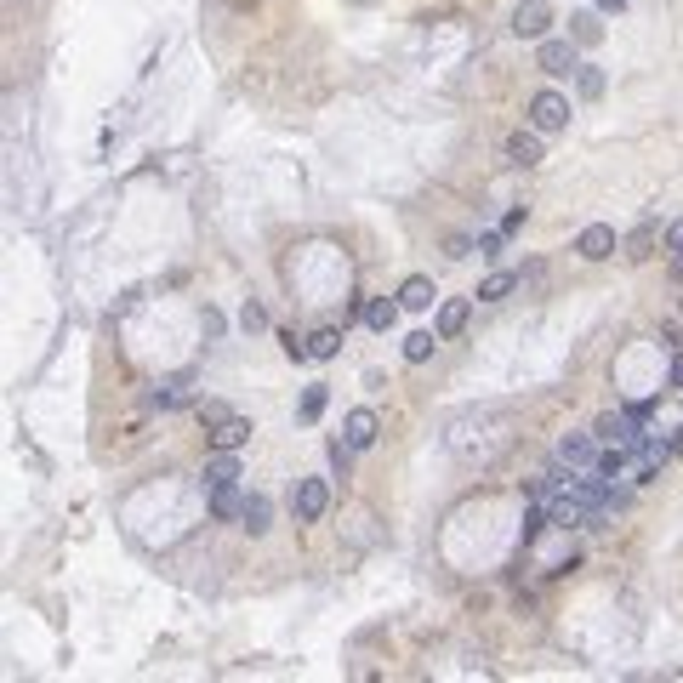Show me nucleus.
<instances>
[{
	"mask_svg": "<svg viewBox=\"0 0 683 683\" xmlns=\"http://www.w3.org/2000/svg\"><path fill=\"white\" fill-rule=\"evenodd\" d=\"M530 125H535V132H564V125H569V97L564 92H535L530 97Z\"/></svg>",
	"mask_w": 683,
	"mask_h": 683,
	"instance_id": "f257e3e1",
	"label": "nucleus"
},
{
	"mask_svg": "<svg viewBox=\"0 0 683 683\" xmlns=\"http://www.w3.org/2000/svg\"><path fill=\"white\" fill-rule=\"evenodd\" d=\"M325 507H331V484H325V478H296V490H291V513L302 518V524L325 518Z\"/></svg>",
	"mask_w": 683,
	"mask_h": 683,
	"instance_id": "f03ea898",
	"label": "nucleus"
},
{
	"mask_svg": "<svg viewBox=\"0 0 683 683\" xmlns=\"http://www.w3.org/2000/svg\"><path fill=\"white\" fill-rule=\"evenodd\" d=\"M547 29H552V12L542 6V0H518V12H513L518 41H547Z\"/></svg>",
	"mask_w": 683,
	"mask_h": 683,
	"instance_id": "7ed1b4c3",
	"label": "nucleus"
},
{
	"mask_svg": "<svg viewBox=\"0 0 683 683\" xmlns=\"http://www.w3.org/2000/svg\"><path fill=\"white\" fill-rule=\"evenodd\" d=\"M559 461L575 467V473H587V467L598 461V433H564L559 439Z\"/></svg>",
	"mask_w": 683,
	"mask_h": 683,
	"instance_id": "20e7f679",
	"label": "nucleus"
},
{
	"mask_svg": "<svg viewBox=\"0 0 683 683\" xmlns=\"http://www.w3.org/2000/svg\"><path fill=\"white\" fill-rule=\"evenodd\" d=\"M575 250H581L587 262L615 257V228H609V223H587V228H581V240H575Z\"/></svg>",
	"mask_w": 683,
	"mask_h": 683,
	"instance_id": "39448f33",
	"label": "nucleus"
},
{
	"mask_svg": "<svg viewBox=\"0 0 683 683\" xmlns=\"http://www.w3.org/2000/svg\"><path fill=\"white\" fill-rule=\"evenodd\" d=\"M376 433H382V422H376V410H348V422H342V439L353 444V451H370Z\"/></svg>",
	"mask_w": 683,
	"mask_h": 683,
	"instance_id": "423d86ee",
	"label": "nucleus"
},
{
	"mask_svg": "<svg viewBox=\"0 0 683 683\" xmlns=\"http://www.w3.org/2000/svg\"><path fill=\"white\" fill-rule=\"evenodd\" d=\"M507 166H542V132H513L507 137Z\"/></svg>",
	"mask_w": 683,
	"mask_h": 683,
	"instance_id": "0eeeda50",
	"label": "nucleus"
},
{
	"mask_svg": "<svg viewBox=\"0 0 683 683\" xmlns=\"http://www.w3.org/2000/svg\"><path fill=\"white\" fill-rule=\"evenodd\" d=\"M433 279H427V274H410L405 285H399V308H410V314H422V308H433Z\"/></svg>",
	"mask_w": 683,
	"mask_h": 683,
	"instance_id": "6e6552de",
	"label": "nucleus"
},
{
	"mask_svg": "<svg viewBox=\"0 0 683 683\" xmlns=\"http://www.w3.org/2000/svg\"><path fill=\"white\" fill-rule=\"evenodd\" d=\"M245 439H250V422L245 416H228V422L211 427V451H240Z\"/></svg>",
	"mask_w": 683,
	"mask_h": 683,
	"instance_id": "1a4fd4ad",
	"label": "nucleus"
},
{
	"mask_svg": "<svg viewBox=\"0 0 683 683\" xmlns=\"http://www.w3.org/2000/svg\"><path fill=\"white\" fill-rule=\"evenodd\" d=\"M217 484H240V456L233 451H217L205 461V490H217Z\"/></svg>",
	"mask_w": 683,
	"mask_h": 683,
	"instance_id": "9d476101",
	"label": "nucleus"
},
{
	"mask_svg": "<svg viewBox=\"0 0 683 683\" xmlns=\"http://www.w3.org/2000/svg\"><path fill=\"white\" fill-rule=\"evenodd\" d=\"M467 314H473V302H467V296H451V302H444V308H439V336H461L467 331Z\"/></svg>",
	"mask_w": 683,
	"mask_h": 683,
	"instance_id": "9b49d317",
	"label": "nucleus"
},
{
	"mask_svg": "<svg viewBox=\"0 0 683 683\" xmlns=\"http://www.w3.org/2000/svg\"><path fill=\"white\" fill-rule=\"evenodd\" d=\"M399 296H376V302H365V325L370 331H393V325H399Z\"/></svg>",
	"mask_w": 683,
	"mask_h": 683,
	"instance_id": "f8f14e48",
	"label": "nucleus"
},
{
	"mask_svg": "<svg viewBox=\"0 0 683 683\" xmlns=\"http://www.w3.org/2000/svg\"><path fill=\"white\" fill-rule=\"evenodd\" d=\"M542 68H547V75H569V68H581V63H575V46L569 41H542Z\"/></svg>",
	"mask_w": 683,
	"mask_h": 683,
	"instance_id": "ddd939ff",
	"label": "nucleus"
},
{
	"mask_svg": "<svg viewBox=\"0 0 683 683\" xmlns=\"http://www.w3.org/2000/svg\"><path fill=\"white\" fill-rule=\"evenodd\" d=\"M211 513H217V518H240L245 513V490H240V484H217V490H211Z\"/></svg>",
	"mask_w": 683,
	"mask_h": 683,
	"instance_id": "4468645a",
	"label": "nucleus"
},
{
	"mask_svg": "<svg viewBox=\"0 0 683 683\" xmlns=\"http://www.w3.org/2000/svg\"><path fill=\"white\" fill-rule=\"evenodd\" d=\"M240 518H245V530H250V535H262V530H268V518H274V501L250 490V496H245V513H240Z\"/></svg>",
	"mask_w": 683,
	"mask_h": 683,
	"instance_id": "2eb2a0df",
	"label": "nucleus"
},
{
	"mask_svg": "<svg viewBox=\"0 0 683 683\" xmlns=\"http://www.w3.org/2000/svg\"><path fill=\"white\" fill-rule=\"evenodd\" d=\"M433 348H439V331H410V336H405V359H410V365L433 359Z\"/></svg>",
	"mask_w": 683,
	"mask_h": 683,
	"instance_id": "dca6fc26",
	"label": "nucleus"
},
{
	"mask_svg": "<svg viewBox=\"0 0 683 683\" xmlns=\"http://www.w3.org/2000/svg\"><path fill=\"white\" fill-rule=\"evenodd\" d=\"M149 405H159V410H177V405H188V382L177 376V382H159L154 393H149Z\"/></svg>",
	"mask_w": 683,
	"mask_h": 683,
	"instance_id": "f3484780",
	"label": "nucleus"
},
{
	"mask_svg": "<svg viewBox=\"0 0 683 683\" xmlns=\"http://www.w3.org/2000/svg\"><path fill=\"white\" fill-rule=\"evenodd\" d=\"M308 353H314V359H336V353H342V331H336V325L314 331V336H308Z\"/></svg>",
	"mask_w": 683,
	"mask_h": 683,
	"instance_id": "a211bd4d",
	"label": "nucleus"
},
{
	"mask_svg": "<svg viewBox=\"0 0 683 683\" xmlns=\"http://www.w3.org/2000/svg\"><path fill=\"white\" fill-rule=\"evenodd\" d=\"M513 285H518V274H490V279L478 285V302H501V296L513 291Z\"/></svg>",
	"mask_w": 683,
	"mask_h": 683,
	"instance_id": "6ab92c4d",
	"label": "nucleus"
},
{
	"mask_svg": "<svg viewBox=\"0 0 683 683\" xmlns=\"http://www.w3.org/2000/svg\"><path fill=\"white\" fill-rule=\"evenodd\" d=\"M331 473H336V478L353 473V444H348V439H331Z\"/></svg>",
	"mask_w": 683,
	"mask_h": 683,
	"instance_id": "aec40b11",
	"label": "nucleus"
},
{
	"mask_svg": "<svg viewBox=\"0 0 683 683\" xmlns=\"http://www.w3.org/2000/svg\"><path fill=\"white\" fill-rule=\"evenodd\" d=\"M325 399H331L325 387H308V393H302V410H296V416H302V422H319V416H325Z\"/></svg>",
	"mask_w": 683,
	"mask_h": 683,
	"instance_id": "412c9836",
	"label": "nucleus"
},
{
	"mask_svg": "<svg viewBox=\"0 0 683 683\" xmlns=\"http://www.w3.org/2000/svg\"><path fill=\"white\" fill-rule=\"evenodd\" d=\"M569 23H575V41H581V46H592V41H598V17H592V12H581V17H569Z\"/></svg>",
	"mask_w": 683,
	"mask_h": 683,
	"instance_id": "4be33fe9",
	"label": "nucleus"
},
{
	"mask_svg": "<svg viewBox=\"0 0 683 683\" xmlns=\"http://www.w3.org/2000/svg\"><path fill=\"white\" fill-rule=\"evenodd\" d=\"M240 325H245V331H268V314H262V302H245V308H240Z\"/></svg>",
	"mask_w": 683,
	"mask_h": 683,
	"instance_id": "5701e85b",
	"label": "nucleus"
},
{
	"mask_svg": "<svg viewBox=\"0 0 683 683\" xmlns=\"http://www.w3.org/2000/svg\"><path fill=\"white\" fill-rule=\"evenodd\" d=\"M228 416H233V410H228L223 399H205V405H200V422H205V427H217V422H228Z\"/></svg>",
	"mask_w": 683,
	"mask_h": 683,
	"instance_id": "b1692460",
	"label": "nucleus"
},
{
	"mask_svg": "<svg viewBox=\"0 0 683 683\" xmlns=\"http://www.w3.org/2000/svg\"><path fill=\"white\" fill-rule=\"evenodd\" d=\"M604 92V75L598 68H581V97H598Z\"/></svg>",
	"mask_w": 683,
	"mask_h": 683,
	"instance_id": "393cba45",
	"label": "nucleus"
},
{
	"mask_svg": "<svg viewBox=\"0 0 683 683\" xmlns=\"http://www.w3.org/2000/svg\"><path fill=\"white\" fill-rule=\"evenodd\" d=\"M279 342H285V353H291V359H314V353H308V342H296V336H291V331H285V336H279Z\"/></svg>",
	"mask_w": 683,
	"mask_h": 683,
	"instance_id": "a878e982",
	"label": "nucleus"
},
{
	"mask_svg": "<svg viewBox=\"0 0 683 683\" xmlns=\"http://www.w3.org/2000/svg\"><path fill=\"white\" fill-rule=\"evenodd\" d=\"M478 257H501V233H484V240H478Z\"/></svg>",
	"mask_w": 683,
	"mask_h": 683,
	"instance_id": "bb28decb",
	"label": "nucleus"
},
{
	"mask_svg": "<svg viewBox=\"0 0 683 683\" xmlns=\"http://www.w3.org/2000/svg\"><path fill=\"white\" fill-rule=\"evenodd\" d=\"M467 250H473V240H467V233H456V240H451V250H444V257H456V262H461Z\"/></svg>",
	"mask_w": 683,
	"mask_h": 683,
	"instance_id": "cd10ccee",
	"label": "nucleus"
},
{
	"mask_svg": "<svg viewBox=\"0 0 683 683\" xmlns=\"http://www.w3.org/2000/svg\"><path fill=\"white\" fill-rule=\"evenodd\" d=\"M667 245H672V250H683V217H678V223L667 228Z\"/></svg>",
	"mask_w": 683,
	"mask_h": 683,
	"instance_id": "c85d7f7f",
	"label": "nucleus"
},
{
	"mask_svg": "<svg viewBox=\"0 0 683 683\" xmlns=\"http://www.w3.org/2000/svg\"><path fill=\"white\" fill-rule=\"evenodd\" d=\"M598 6H604V12H621V6H626V0H598Z\"/></svg>",
	"mask_w": 683,
	"mask_h": 683,
	"instance_id": "c756f323",
	"label": "nucleus"
},
{
	"mask_svg": "<svg viewBox=\"0 0 683 683\" xmlns=\"http://www.w3.org/2000/svg\"><path fill=\"white\" fill-rule=\"evenodd\" d=\"M672 382H678V387H683V359H678V365H672Z\"/></svg>",
	"mask_w": 683,
	"mask_h": 683,
	"instance_id": "7c9ffc66",
	"label": "nucleus"
}]
</instances>
